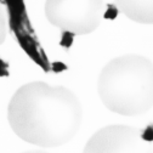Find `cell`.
<instances>
[{"label": "cell", "mask_w": 153, "mask_h": 153, "mask_svg": "<svg viewBox=\"0 0 153 153\" xmlns=\"http://www.w3.org/2000/svg\"><path fill=\"white\" fill-rule=\"evenodd\" d=\"M83 109L67 88L32 82L13 94L7 106V120L23 141L45 148L67 143L78 132Z\"/></svg>", "instance_id": "obj_1"}, {"label": "cell", "mask_w": 153, "mask_h": 153, "mask_svg": "<svg viewBox=\"0 0 153 153\" xmlns=\"http://www.w3.org/2000/svg\"><path fill=\"white\" fill-rule=\"evenodd\" d=\"M99 96L111 112L140 116L153 107V63L140 55L111 60L101 71Z\"/></svg>", "instance_id": "obj_2"}, {"label": "cell", "mask_w": 153, "mask_h": 153, "mask_svg": "<svg viewBox=\"0 0 153 153\" xmlns=\"http://www.w3.org/2000/svg\"><path fill=\"white\" fill-rule=\"evenodd\" d=\"M103 15V0H46L48 21L63 33L84 35L96 29Z\"/></svg>", "instance_id": "obj_3"}, {"label": "cell", "mask_w": 153, "mask_h": 153, "mask_svg": "<svg viewBox=\"0 0 153 153\" xmlns=\"http://www.w3.org/2000/svg\"><path fill=\"white\" fill-rule=\"evenodd\" d=\"M83 153H153V146L141 129L107 125L88 140Z\"/></svg>", "instance_id": "obj_4"}, {"label": "cell", "mask_w": 153, "mask_h": 153, "mask_svg": "<svg viewBox=\"0 0 153 153\" xmlns=\"http://www.w3.org/2000/svg\"><path fill=\"white\" fill-rule=\"evenodd\" d=\"M114 3L131 21L153 25V0H114Z\"/></svg>", "instance_id": "obj_5"}, {"label": "cell", "mask_w": 153, "mask_h": 153, "mask_svg": "<svg viewBox=\"0 0 153 153\" xmlns=\"http://www.w3.org/2000/svg\"><path fill=\"white\" fill-rule=\"evenodd\" d=\"M7 34V20H6V12L5 9L0 1V45H1Z\"/></svg>", "instance_id": "obj_6"}, {"label": "cell", "mask_w": 153, "mask_h": 153, "mask_svg": "<svg viewBox=\"0 0 153 153\" xmlns=\"http://www.w3.org/2000/svg\"><path fill=\"white\" fill-rule=\"evenodd\" d=\"M23 153H46V152H44V151H27Z\"/></svg>", "instance_id": "obj_7"}]
</instances>
